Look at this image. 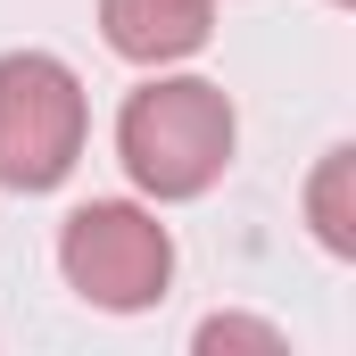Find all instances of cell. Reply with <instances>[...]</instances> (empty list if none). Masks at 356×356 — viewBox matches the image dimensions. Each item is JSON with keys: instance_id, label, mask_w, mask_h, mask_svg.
Returning a JSON list of instances; mask_svg holds the SVG:
<instances>
[{"instance_id": "obj_1", "label": "cell", "mask_w": 356, "mask_h": 356, "mask_svg": "<svg viewBox=\"0 0 356 356\" xmlns=\"http://www.w3.org/2000/svg\"><path fill=\"white\" fill-rule=\"evenodd\" d=\"M232 141H241L232 99L216 83H199V75H149L116 116V158L158 207L207 199L232 166Z\"/></svg>"}, {"instance_id": "obj_2", "label": "cell", "mask_w": 356, "mask_h": 356, "mask_svg": "<svg viewBox=\"0 0 356 356\" xmlns=\"http://www.w3.org/2000/svg\"><path fill=\"white\" fill-rule=\"evenodd\" d=\"M91 99L83 75L50 50L0 58V191H58L83 158Z\"/></svg>"}, {"instance_id": "obj_3", "label": "cell", "mask_w": 356, "mask_h": 356, "mask_svg": "<svg viewBox=\"0 0 356 356\" xmlns=\"http://www.w3.org/2000/svg\"><path fill=\"white\" fill-rule=\"evenodd\" d=\"M58 273H67V290L91 298V307L141 315L175 282V232L149 207H133V199H91V207H75L58 224Z\"/></svg>"}, {"instance_id": "obj_4", "label": "cell", "mask_w": 356, "mask_h": 356, "mask_svg": "<svg viewBox=\"0 0 356 356\" xmlns=\"http://www.w3.org/2000/svg\"><path fill=\"white\" fill-rule=\"evenodd\" d=\"M99 33L133 67H182L216 33V0H99Z\"/></svg>"}, {"instance_id": "obj_5", "label": "cell", "mask_w": 356, "mask_h": 356, "mask_svg": "<svg viewBox=\"0 0 356 356\" xmlns=\"http://www.w3.org/2000/svg\"><path fill=\"white\" fill-rule=\"evenodd\" d=\"M307 224L332 257H356V149H323V166L307 182Z\"/></svg>"}, {"instance_id": "obj_6", "label": "cell", "mask_w": 356, "mask_h": 356, "mask_svg": "<svg viewBox=\"0 0 356 356\" xmlns=\"http://www.w3.org/2000/svg\"><path fill=\"white\" fill-rule=\"evenodd\" d=\"M199 348H257V356H282V332H273V323H249V315H207V323H199Z\"/></svg>"}]
</instances>
